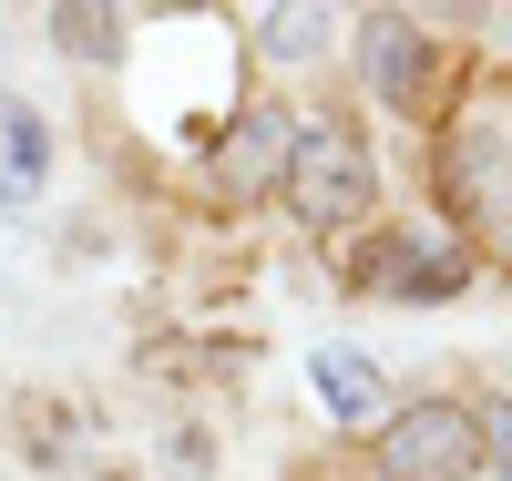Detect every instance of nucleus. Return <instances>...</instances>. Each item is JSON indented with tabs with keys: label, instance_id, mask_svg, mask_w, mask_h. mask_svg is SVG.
<instances>
[{
	"label": "nucleus",
	"instance_id": "nucleus-1",
	"mask_svg": "<svg viewBox=\"0 0 512 481\" xmlns=\"http://www.w3.org/2000/svg\"><path fill=\"white\" fill-rule=\"evenodd\" d=\"M287 205H297V226H308V236H338V226H359V215L379 205L369 144L349 134V123H328V113H308V123H297V154H287Z\"/></svg>",
	"mask_w": 512,
	"mask_h": 481
},
{
	"label": "nucleus",
	"instance_id": "nucleus-11",
	"mask_svg": "<svg viewBox=\"0 0 512 481\" xmlns=\"http://www.w3.org/2000/svg\"><path fill=\"white\" fill-rule=\"evenodd\" d=\"M472 441H482V461H492V471L512 481V400H502V389H492V400L472 410Z\"/></svg>",
	"mask_w": 512,
	"mask_h": 481
},
{
	"label": "nucleus",
	"instance_id": "nucleus-4",
	"mask_svg": "<svg viewBox=\"0 0 512 481\" xmlns=\"http://www.w3.org/2000/svg\"><path fill=\"white\" fill-rule=\"evenodd\" d=\"M359 287H369V297H410V308H431V297H461V287H472V256H461L451 236L390 226V246H369Z\"/></svg>",
	"mask_w": 512,
	"mask_h": 481
},
{
	"label": "nucleus",
	"instance_id": "nucleus-8",
	"mask_svg": "<svg viewBox=\"0 0 512 481\" xmlns=\"http://www.w3.org/2000/svg\"><path fill=\"white\" fill-rule=\"evenodd\" d=\"M0 144H11V195H31V185H41V164H52V144H41V113L11 103V113H0Z\"/></svg>",
	"mask_w": 512,
	"mask_h": 481
},
{
	"label": "nucleus",
	"instance_id": "nucleus-5",
	"mask_svg": "<svg viewBox=\"0 0 512 481\" xmlns=\"http://www.w3.org/2000/svg\"><path fill=\"white\" fill-rule=\"evenodd\" d=\"M287 154H297V113H277V103H256V113H236L226 123V144H216V195L226 205H246V195H267L277 174H287Z\"/></svg>",
	"mask_w": 512,
	"mask_h": 481
},
{
	"label": "nucleus",
	"instance_id": "nucleus-7",
	"mask_svg": "<svg viewBox=\"0 0 512 481\" xmlns=\"http://www.w3.org/2000/svg\"><path fill=\"white\" fill-rule=\"evenodd\" d=\"M318 400H328L338 420H369L379 400H390V379H379L369 348H318Z\"/></svg>",
	"mask_w": 512,
	"mask_h": 481
},
{
	"label": "nucleus",
	"instance_id": "nucleus-3",
	"mask_svg": "<svg viewBox=\"0 0 512 481\" xmlns=\"http://www.w3.org/2000/svg\"><path fill=\"white\" fill-rule=\"evenodd\" d=\"M472 410L461 400H410V410H390V441H379V471L390 481H461L472 471Z\"/></svg>",
	"mask_w": 512,
	"mask_h": 481
},
{
	"label": "nucleus",
	"instance_id": "nucleus-10",
	"mask_svg": "<svg viewBox=\"0 0 512 481\" xmlns=\"http://www.w3.org/2000/svg\"><path fill=\"white\" fill-rule=\"evenodd\" d=\"M256 31H267V52H277V62H297V52H318V41H328V11H267Z\"/></svg>",
	"mask_w": 512,
	"mask_h": 481
},
{
	"label": "nucleus",
	"instance_id": "nucleus-2",
	"mask_svg": "<svg viewBox=\"0 0 512 481\" xmlns=\"http://www.w3.org/2000/svg\"><path fill=\"white\" fill-rule=\"evenodd\" d=\"M451 195H461V215L512 256V82L482 93V123L461 113V134H451Z\"/></svg>",
	"mask_w": 512,
	"mask_h": 481
},
{
	"label": "nucleus",
	"instance_id": "nucleus-6",
	"mask_svg": "<svg viewBox=\"0 0 512 481\" xmlns=\"http://www.w3.org/2000/svg\"><path fill=\"white\" fill-rule=\"evenodd\" d=\"M359 62H369V93L410 103V93H420V62H431V41H420L410 11H369V21H359Z\"/></svg>",
	"mask_w": 512,
	"mask_h": 481
},
{
	"label": "nucleus",
	"instance_id": "nucleus-9",
	"mask_svg": "<svg viewBox=\"0 0 512 481\" xmlns=\"http://www.w3.org/2000/svg\"><path fill=\"white\" fill-rule=\"evenodd\" d=\"M52 41H62L72 62H113L123 52V21L113 11H52Z\"/></svg>",
	"mask_w": 512,
	"mask_h": 481
}]
</instances>
